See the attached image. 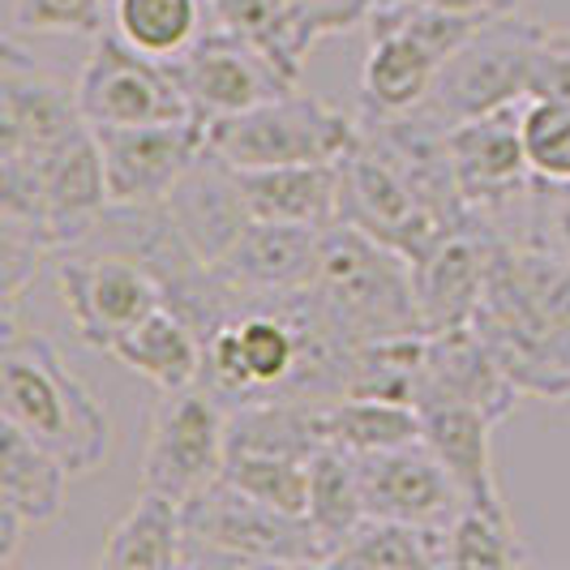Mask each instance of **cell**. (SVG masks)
Listing matches in <instances>:
<instances>
[{
  "label": "cell",
  "mask_w": 570,
  "mask_h": 570,
  "mask_svg": "<svg viewBox=\"0 0 570 570\" xmlns=\"http://www.w3.org/2000/svg\"><path fill=\"white\" fill-rule=\"evenodd\" d=\"M472 331L489 343L519 395L570 400V257L493 236Z\"/></svg>",
  "instance_id": "obj_1"
},
{
  "label": "cell",
  "mask_w": 570,
  "mask_h": 570,
  "mask_svg": "<svg viewBox=\"0 0 570 570\" xmlns=\"http://www.w3.org/2000/svg\"><path fill=\"white\" fill-rule=\"evenodd\" d=\"M0 421L18 425L48 451H57L73 476L99 472L112 455L108 407L65 365L57 343L27 326H4Z\"/></svg>",
  "instance_id": "obj_2"
},
{
  "label": "cell",
  "mask_w": 570,
  "mask_h": 570,
  "mask_svg": "<svg viewBox=\"0 0 570 570\" xmlns=\"http://www.w3.org/2000/svg\"><path fill=\"white\" fill-rule=\"evenodd\" d=\"M314 301L352 343L425 335L412 262L356 224L322 232Z\"/></svg>",
  "instance_id": "obj_3"
},
{
  "label": "cell",
  "mask_w": 570,
  "mask_h": 570,
  "mask_svg": "<svg viewBox=\"0 0 570 570\" xmlns=\"http://www.w3.org/2000/svg\"><path fill=\"white\" fill-rule=\"evenodd\" d=\"M326 567V544L309 519L284 514L219 476L185 502V570L215 567Z\"/></svg>",
  "instance_id": "obj_4"
},
{
  "label": "cell",
  "mask_w": 570,
  "mask_h": 570,
  "mask_svg": "<svg viewBox=\"0 0 570 570\" xmlns=\"http://www.w3.org/2000/svg\"><path fill=\"white\" fill-rule=\"evenodd\" d=\"M541 30L544 22L523 18V13L481 22L442 60L433 95L425 99V108H416L412 116H421L438 134H446L472 116L523 104L528 86H532V60H537Z\"/></svg>",
  "instance_id": "obj_5"
},
{
  "label": "cell",
  "mask_w": 570,
  "mask_h": 570,
  "mask_svg": "<svg viewBox=\"0 0 570 570\" xmlns=\"http://www.w3.org/2000/svg\"><path fill=\"white\" fill-rule=\"evenodd\" d=\"M210 150L232 168H284V164H335L361 142V116L317 99L309 90H287L249 112L219 116L206 125Z\"/></svg>",
  "instance_id": "obj_6"
},
{
  "label": "cell",
  "mask_w": 570,
  "mask_h": 570,
  "mask_svg": "<svg viewBox=\"0 0 570 570\" xmlns=\"http://www.w3.org/2000/svg\"><path fill=\"white\" fill-rule=\"evenodd\" d=\"M57 284L73 335L95 352H112L120 335H129L142 317L168 305L164 284L155 279L150 266L99 245L60 249Z\"/></svg>",
  "instance_id": "obj_7"
},
{
  "label": "cell",
  "mask_w": 570,
  "mask_h": 570,
  "mask_svg": "<svg viewBox=\"0 0 570 570\" xmlns=\"http://www.w3.org/2000/svg\"><path fill=\"white\" fill-rule=\"evenodd\" d=\"M228 463V407L206 386L159 391L146 421L142 446V489L171 493L189 502L194 493L210 489Z\"/></svg>",
  "instance_id": "obj_8"
},
{
  "label": "cell",
  "mask_w": 570,
  "mask_h": 570,
  "mask_svg": "<svg viewBox=\"0 0 570 570\" xmlns=\"http://www.w3.org/2000/svg\"><path fill=\"white\" fill-rule=\"evenodd\" d=\"M73 95L86 125H159L194 116L168 60L129 48L116 30L90 39V57L73 78Z\"/></svg>",
  "instance_id": "obj_9"
},
{
  "label": "cell",
  "mask_w": 570,
  "mask_h": 570,
  "mask_svg": "<svg viewBox=\"0 0 570 570\" xmlns=\"http://www.w3.org/2000/svg\"><path fill=\"white\" fill-rule=\"evenodd\" d=\"M168 65L194 116L206 125L219 120V116L262 108V104H271V99L301 86V78L292 69H284L266 48H257L254 39H240V35L219 27L202 30L198 43L176 60H168Z\"/></svg>",
  "instance_id": "obj_10"
},
{
  "label": "cell",
  "mask_w": 570,
  "mask_h": 570,
  "mask_svg": "<svg viewBox=\"0 0 570 570\" xmlns=\"http://www.w3.org/2000/svg\"><path fill=\"white\" fill-rule=\"evenodd\" d=\"M104 155L112 206H159L210 150L206 120H159V125H90Z\"/></svg>",
  "instance_id": "obj_11"
},
{
  "label": "cell",
  "mask_w": 570,
  "mask_h": 570,
  "mask_svg": "<svg viewBox=\"0 0 570 570\" xmlns=\"http://www.w3.org/2000/svg\"><path fill=\"white\" fill-rule=\"evenodd\" d=\"M86 129L73 86L22 52V35L0 48V159H30Z\"/></svg>",
  "instance_id": "obj_12"
},
{
  "label": "cell",
  "mask_w": 570,
  "mask_h": 570,
  "mask_svg": "<svg viewBox=\"0 0 570 570\" xmlns=\"http://www.w3.org/2000/svg\"><path fill=\"white\" fill-rule=\"evenodd\" d=\"M356 472H361L365 511L373 519H400V523H416V528H451V519L463 511V493L425 442L356 455Z\"/></svg>",
  "instance_id": "obj_13"
},
{
  "label": "cell",
  "mask_w": 570,
  "mask_h": 570,
  "mask_svg": "<svg viewBox=\"0 0 570 570\" xmlns=\"http://www.w3.org/2000/svg\"><path fill=\"white\" fill-rule=\"evenodd\" d=\"M519 400L507 370L498 365V356L489 352V343L472 326L455 331H438L425 340V356L416 370L412 403L433 407V403H459V407H476L489 421H507Z\"/></svg>",
  "instance_id": "obj_14"
},
{
  "label": "cell",
  "mask_w": 570,
  "mask_h": 570,
  "mask_svg": "<svg viewBox=\"0 0 570 570\" xmlns=\"http://www.w3.org/2000/svg\"><path fill=\"white\" fill-rule=\"evenodd\" d=\"M365 30H370V48L361 65V112L356 116L395 120V116H412L416 108H425L433 82L442 73V57L386 9H373Z\"/></svg>",
  "instance_id": "obj_15"
},
{
  "label": "cell",
  "mask_w": 570,
  "mask_h": 570,
  "mask_svg": "<svg viewBox=\"0 0 570 570\" xmlns=\"http://www.w3.org/2000/svg\"><path fill=\"white\" fill-rule=\"evenodd\" d=\"M317 257H322L317 228L254 219L228 254L215 262V275L245 301H279L314 287Z\"/></svg>",
  "instance_id": "obj_16"
},
{
  "label": "cell",
  "mask_w": 570,
  "mask_h": 570,
  "mask_svg": "<svg viewBox=\"0 0 570 570\" xmlns=\"http://www.w3.org/2000/svg\"><path fill=\"white\" fill-rule=\"evenodd\" d=\"M489 257H493V236L468 224L446 240H438L421 262H412L425 335L472 326L489 284Z\"/></svg>",
  "instance_id": "obj_17"
},
{
  "label": "cell",
  "mask_w": 570,
  "mask_h": 570,
  "mask_svg": "<svg viewBox=\"0 0 570 570\" xmlns=\"http://www.w3.org/2000/svg\"><path fill=\"white\" fill-rule=\"evenodd\" d=\"M164 206L176 219L180 236L189 240V249L206 266H215L240 240V232L254 224L245 194H240V180H236V168L215 150L202 155L198 164L189 168V176L168 194Z\"/></svg>",
  "instance_id": "obj_18"
},
{
  "label": "cell",
  "mask_w": 570,
  "mask_h": 570,
  "mask_svg": "<svg viewBox=\"0 0 570 570\" xmlns=\"http://www.w3.org/2000/svg\"><path fill=\"white\" fill-rule=\"evenodd\" d=\"M240 194L254 219L335 228L343 224V159L335 164H284V168H236Z\"/></svg>",
  "instance_id": "obj_19"
},
{
  "label": "cell",
  "mask_w": 570,
  "mask_h": 570,
  "mask_svg": "<svg viewBox=\"0 0 570 570\" xmlns=\"http://www.w3.org/2000/svg\"><path fill=\"white\" fill-rule=\"evenodd\" d=\"M493 425L498 421H489L485 412L459 407V403L421 407V442L451 472L455 489L463 493V507L511 514L502 485H498V468H493V438H489Z\"/></svg>",
  "instance_id": "obj_20"
},
{
  "label": "cell",
  "mask_w": 570,
  "mask_h": 570,
  "mask_svg": "<svg viewBox=\"0 0 570 570\" xmlns=\"http://www.w3.org/2000/svg\"><path fill=\"white\" fill-rule=\"evenodd\" d=\"M108 356H116L129 373L146 377L155 391H180V386L202 382L206 340L189 317L164 305L150 317H142L129 335H120Z\"/></svg>",
  "instance_id": "obj_21"
},
{
  "label": "cell",
  "mask_w": 570,
  "mask_h": 570,
  "mask_svg": "<svg viewBox=\"0 0 570 570\" xmlns=\"http://www.w3.org/2000/svg\"><path fill=\"white\" fill-rule=\"evenodd\" d=\"M69 463L35 442L18 425L0 421V507L18 511L27 528H48L65 514V493H69Z\"/></svg>",
  "instance_id": "obj_22"
},
{
  "label": "cell",
  "mask_w": 570,
  "mask_h": 570,
  "mask_svg": "<svg viewBox=\"0 0 570 570\" xmlns=\"http://www.w3.org/2000/svg\"><path fill=\"white\" fill-rule=\"evenodd\" d=\"M185 553V502L171 493L142 489L138 502L120 514L99 549L108 570H176Z\"/></svg>",
  "instance_id": "obj_23"
},
{
  "label": "cell",
  "mask_w": 570,
  "mask_h": 570,
  "mask_svg": "<svg viewBox=\"0 0 570 570\" xmlns=\"http://www.w3.org/2000/svg\"><path fill=\"white\" fill-rule=\"evenodd\" d=\"M314 425L322 446H340L347 455H373L421 442V407L377 395H340V400H314Z\"/></svg>",
  "instance_id": "obj_24"
},
{
  "label": "cell",
  "mask_w": 570,
  "mask_h": 570,
  "mask_svg": "<svg viewBox=\"0 0 570 570\" xmlns=\"http://www.w3.org/2000/svg\"><path fill=\"white\" fill-rule=\"evenodd\" d=\"M442 532L446 528H416L400 519H365L347 541L331 549L326 567L365 570H433L442 567Z\"/></svg>",
  "instance_id": "obj_25"
},
{
  "label": "cell",
  "mask_w": 570,
  "mask_h": 570,
  "mask_svg": "<svg viewBox=\"0 0 570 570\" xmlns=\"http://www.w3.org/2000/svg\"><path fill=\"white\" fill-rule=\"evenodd\" d=\"M206 22V0H112V30L155 60L189 52Z\"/></svg>",
  "instance_id": "obj_26"
},
{
  "label": "cell",
  "mask_w": 570,
  "mask_h": 570,
  "mask_svg": "<svg viewBox=\"0 0 570 570\" xmlns=\"http://www.w3.org/2000/svg\"><path fill=\"white\" fill-rule=\"evenodd\" d=\"M314 532L326 544V558L340 541H347L365 519V493H361V472L356 455H347L340 446H317L309 459V514Z\"/></svg>",
  "instance_id": "obj_27"
},
{
  "label": "cell",
  "mask_w": 570,
  "mask_h": 570,
  "mask_svg": "<svg viewBox=\"0 0 570 570\" xmlns=\"http://www.w3.org/2000/svg\"><path fill=\"white\" fill-rule=\"evenodd\" d=\"M528 549L514 532L511 514L463 507L442 532V567H523Z\"/></svg>",
  "instance_id": "obj_28"
},
{
  "label": "cell",
  "mask_w": 570,
  "mask_h": 570,
  "mask_svg": "<svg viewBox=\"0 0 570 570\" xmlns=\"http://www.w3.org/2000/svg\"><path fill=\"white\" fill-rule=\"evenodd\" d=\"M224 476L236 489L254 493L257 502L284 514H309V459L257 455V451H228Z\"/></svg>",
  "instance_id": "obj_29"
},
{
  "label": "cell",
  "mask_w": 570,
  "mask_h": 570,
  "mask_svg": "<svg viewBox=\"0 0 570 570\" xmlns=\"http://www.w3.org/2000/svg\"><path fill=\"white\" fill-rule=\"evenodd\" d=\"M206 18L219 30L254 39L257 48H266L284 69L301 78L305 57L296 52V39H292V0H206Z\"/></svg>",
  "instance_id": "obj_30"
},
{
  "label": "cell",
  "mask_w": 570,
  "mask_h": 570,
  "mask_svg": "<svg viewBox=\"0 0 570 570\" xmlns=\"http://www.w3.org/2000/svg\"><path fill=\"white\" fill-rule=\"evenodd\" d=\"M519 138L528 168L537 180L567 185L570 180V99H523L519 108Z\"/></svg>",
  "instance_id": "obj_31"
},
{
  "label": "cell",
  "mask_w": 570,
  "mask_h": 570,
  "mask_svg": "<svg viewBox=\"0 0 570 570\" xmlns=\"http://www.w3.org/2000/svg\"><path fill=\"white\" fill-rule=\"evenodd\" d=\"M9 22L30 39H99L112 22V0H13Z\"/></svg>",
  "instance_id": "obj_32"
},
{
  "label": "cell",
  "mask_w": 570,
  "mask_h": 570,
  "mask_svg": "<svg viewBox=\"0 0 570 570\" xmlns=\"http://www.w3.org/2000/svg\"><path fill=\"white\" fill-rule=\"evenodd\" d=\"M528 99H570V27L544 22L537 60H532Z\"/></svg>",
  "instance_id": "obj_33"
},
{
  "label": "cell",
  "mask_w": 570,
  "mask_h": 570,
  "mask_svg": "<svg viewBox=\"0 0 570 570\" xmlns=\"http://www.w3.org/2000/svg\"><path fill=\"white\" fill-rule=\"evenodd\" d=\"M528 245H544L553 254L570 257V180L567 185H537V202H532V236Z\"/></svg>",
  "instance_id": "obj_34"
},
{
  "label": "cell",
  "mask_w": 570,
  "mask_h": 570,
  "mask_svg": "<svg viewBox=\"0 0 570 570\" xmlns=\"http://www.w3.org/2000/svg\"><path fill=\"white\" fill-rule=\"evenodd\" d=\"M416 4H429L438 13H455V18H476V22L523 13V0H416Z\"/></svg>",
  "instance_id": "obj_35"
},
{
  "label": "cell",
  "mask_w": 570,
  "mask_h": 570,
  "mask_svg": "<svg viewBox=\"0 0 570 570\" xmlns=\"http://www.w3.org/2000/svg\"><path fill=\"white\" fill-rule=\"evenodd\" d=\"M27 519L18 511H9V507H0V567H9L13 558H18V549L27 541Z\"/></svg>",
  "instance_id": "obj_36"
},
{
  "label": "cell",
  "mask_w": 570,
  "mask_h": 570,
  "mask_svg": "<svg viewBox=\"0 0 570 570\" xmlns=\"http://www.w3.org/2000/svg\"><path fill=\"white\" fill-rule=\"evenodd\" d=\"M377 4H386V0H377Z\"/></svg>",
  "instance_id": "obj_37"
}]
</instances>
